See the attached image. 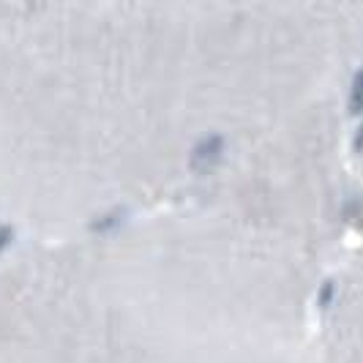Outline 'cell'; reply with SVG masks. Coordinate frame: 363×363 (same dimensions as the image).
Returning a JSON list of instances; mask_svg holds the SVG:
<instances>
[{"instance_id": "6da1fadb", "label": "cell", "mask_w": 363, "mask_h": 363, "mask_svg": "<svg viewBox=\"0 0 363 363\" xmlns=\"http://www.w3.org/2000/svg\"><path fill=\"white\" fill-rule=\"evenodd\" d=\"M352 109H363V74L355 79V91H352Z\"/></svg>"}]
</instances>
